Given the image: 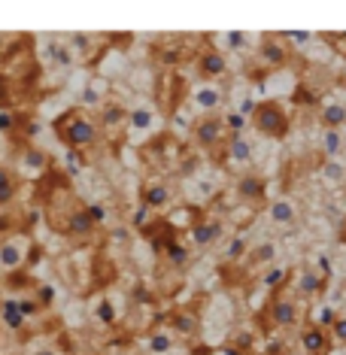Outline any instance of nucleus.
Returning <instances> with one entry per match:
<instances>
[{
	"label": "nucleus",
	"instance_id": "1",
	"mask_svg": "<svg viewBox=\"0 0 346 355\" xmlns=\"http://www.w3.org/2000/svg\"><path fill=\"white\" fill-rule=\"evenodd\" d=\"M297 319H301V301H297V295L292 292V286L283 282V286H277V292H273L270 301L261 306L259 322H261L264 334H270V331L295 328Z\"/></svg>",
	"mask_w": 346,
	"mask_h": 355
},
{
	"label": "nucleus",
	"instance_id": "2",
	"mask_svg": "<svg viewBox=\"0 0 346 355\" xmlns=\"http://www.w3.org/2000/svg\"><path fill=\"white\" fill-rule=\"evenodd\" d=\"M191 137H195L198 146L207 149V155L216 158V164H225L231 131H228V122H225L222 116H200L198 122L191 125Z\"/></svg>",
	"mask_w": 346,
	"mask_h": 355
},
{
	"label": "nucleus",
	"instance_id": "3",
	"mask_svg": "<svg viewBox=\"0 0 346 355\" xmlns=\"http://www.w3.org/2000/svg\"><path fill=\"white\" fill-rule=\"evenodd\" d=\"M288 125H292V119L279 101H261L252 107V128L270 140H283L288 134Z\"/></svg>",
	"mask_w": 346,
	"mask_h": 355
},
{
	"label": "nucleus",
	"instance_id": "4",
	"mask_svg": "<svg viewBox=\"0 0 346 355\" xmlns=\"http://www.w3.org/2000/svg\"><path fill=\"white\" fill-rule=\"evenodd\" d=\"M55 131L61 134V140L73 149H85V146H94L98 143V128L94 122H88L85 116H64Z\"/></svg>",
	"mask_w": 346,
	"mask_h": 355
},
{
	"label": "nucleus",
	"instance_id": "5",
	"mask_svg": "<svg viewBox=\"0 0 346 355\" xmlns=\"http://www.w3.org/2000/svg\"><path fill=\"white\" fill-rule=\"evenodd\" d=\"M331 331L322 325H304L301 328V349L307 355H328L331 352Z\"/></svg>",
	"mask_w": 346,
	"mask_h": 355
},
{
	"label": "nucleus",
	"instance_id": "6",
	"mask_svg": "<svg viewBox=\"0 0 346 355\" xmlns=\"http://www.w3.org/2000/svg\"><path fill=\"white\" fill-rule=\"evenodd\" d=\"M325 277H322L319 270H313V268H301L297 270V282L292 286V292L301 297V301H313V297H319L322 292H325Z\"/></svg>",
	"mask_w": 346,
	"mask_h": 355
},
{
	"label": "nucleus",
	"instance_id": "7",
	"mask_svg": "<svg viewBox=\"0 0 346 355\" xmlns=\"http://www.w3.org/2000/svg\"><path fill=\"white\" fill-rule=\"evenodd\" d=\"M234 191H237V198L243 200V204H261L268 185H264V180L255 171H243L240 173V180H237V185H234Z\"/></svg>",
	"mask_w": 346,
	"mask_h": 355
},
{
	"label": "nucleus",
	"instance_id": "8",
	"mask_svg": "<svg viewBox=\"0 0 346 355\" xmlns=\"http://www.w3.org/2000/svg\"><path fill=\"white\" fill-rule=\"evenodd\" d=\"M222 237H225V222L216 219V216H207L204 222H198L195 228H191V240H195V246H200V249L216 246Z\"/></svg>",
	"mask_w": 346,
	"mask_h": 355
},
{
	"label": "nucleus",
	"instance_id": "9",
	"mask_svg": "<svg viewBox=\"0 0 346 355\" xmlns=\"http://www.w3.org/2000/svg\"><path fill=\"white\" fill-rule=\"evenodd\" d=\"M246 261H249V268H252V270L268 268V264L277 261V243H273V240H261V243L249 246Z\"/></svg>",
	"mask_w": 346,
	"mask_h": 355
},
{
	"label": "nucleus",
	"instance_id": "10",
	"mask_svg": "<svg viewBox=\"0 0 346 355\" xmlns=\"http://www.w3.org/2000/svg\"><path fill=\"white\" fill-rule=\"evenodd\" d=\"M25 249H28V243L25 240H6L3 246H0V268L3 270H15L21 261H25Z\"/></svg>",
	"mask_w": 346,
	"mask_h": 355
},
{
	"label": "nucleus",
	"instance_id": "11",
	"mask_svg": "<svg viewBox=\"0 0 346 355\" xmlns=\"http://www.w3.org/2000/svg\"><path fill=\"white\" fill-rule=\"evenodd\" d=\"M167 204H171V185L167 182H146L143 185V207L164 209Z\"/></svg>",
	"mask_w": 346,
	"mask_h": 355
},
{
	"label": "nucleus",
	"instance_id": "12",
	"mask_svg": "<svg viewBox=\"0 0 346 355\" xmlns=\"http://www.w3.org/2000/svg\"><path fill=\"white\" fill-rule=\"evenodd\" d=\"M225 161H231V164H240V167L252 164V143H249L246 137H240V134H231V140H228V158H225Z\"/></svg>",
	"mask_w": 346,
	"mask_h": 355
},
{
	"label": "nucleus",
	"instance_id": "13",
	"mask_svg": "<svg viewBox=\"0 0 346 355\" xmlns=\"http://www.w3.org/2000/svg\"><path fill=\"white\" fill-rule=\"evenodd\" d=\"M171 325H173L176 334L195 337L198 331H200V316H198V310H176L173 316H171Z\"/></svg>",
	"mask_w": 346,
	"mask_h": 355
},
{
	"label": "nucleus",
	"instance_id": "14",
	"mask_svg": "<svg viewBox=\"0 0 346 355\" xmlns=\"http://www.w3.org/2000/svg\"><path fill=\"white\" fill-rule=\"evenodd\" d=\"M64 231H67L70 237H85V234H92V231H94V222H92V216L85 213V207H83V209H73V213H70L67 225H64Z\"/></svg>",
	"mask_w": 346,
	"mask_h": 355
},
{
	"label": "nucleus",
	"instance_id": "15",
	"mask_svg": "<svg viewBox=\"0 0 346 355\" xmlns=\"http://www.w3.org/2000/svg\"><path fill=\"white\" fill-rule=\"evenodd\" d=\"M295 219H297V209H295V204H292V200H273V204H270V222L273 225H283V228H286V225H295Z\"/></svg>",
	"mask_w": 346,
	"mask_h": 355
},
{
	"label": "nucleus",
	"instance_id": "16",
	"mask_svg": "<svg viewBox=\"0 0 346 355\" xmlns=\"http://www.w3.org/2000/svg\"><path fill=\"white\" fill-rule=\"evenodd\" d=\"M255 340H259V337H255V331H249V328H237L234 334L228 337V343H225V346H231V349H237L240 355H252V349H255Z\"/></svg>",
	"mask_w": 346,
	"mask_h": 355
},
{
	"label": "nucleus",
	"instance_id": "17",
	"mask_svg": "<svg viewBox=\"0 0 346 355\" xmlns=\"http://www.w3.org/2000/svg\"><path fill=\"white\" fill-rule=\"evenodd\" d=\"M128 122V112L125 107H119V103H107L101 112V125L103 128H110V131H116V128H122Z\"/></svg>",
	"mask_w": 346,
	"mask_h": 355
},
{
	"label": "nucleus",
	"instance_id": "18",
	"mask_svg": "<svg viewBox=\"0 0 346 355\" xmlns=\"http://www.w3.org/2000/svg\"><path fill=\"white\" fill-rule=\"evenodd\" d=\"M198 70H200V76H204V79H216V76H222V70H225V61H222V55H216V52H207L204 58H200Z\"/></svg>",
	"mask_w": 346,
	"mask_h": 355
},
{
	"label": "nucleus",
	"instance_id": "19",
	"mask_svg": "<svg viewBox=\"0 0 346 355\" xmlns=\"http://www.w3.org/2000/svg\"><path fill=\"white\" fill-rule=\"evenodd\" d=\"M340 125H346V110L340 103H331V107L322 110V128H328V131H337Z\"/></svg>",
	"mask_w": 346,
	"mask_h": 355
},
{
	"label": "nucleus",
	"instance_id": "20",
	"mask_svg": "<svg viewBox=\"0 0 346 355\" xmlns=\"http://www.w3.org/2000/svg\"><path fill=\"white\" fill-rule=\"evenodd\" d=\"M261 58L270 64V67H279V64L286 61V49L283 43H277V40H264L261 43Z\"/></svg>",
	"mask_w": 346,
	"mask_h": 355
},
{
	"label": "nucleus",
	"instance_id": "21",
	"mask_svg": "<svg viewBox=\"0 0 346 355\" xmlns=\"http://www.w3.org/2000/svg\"><path fill=\"white\" fill-rule=\"evenodd\" d=\"M15 191H19V182H15V176L6 171V167H0V207L10 204V200L15 198Z\"/></svg>",
	"mask_w": 346,
	"mask_h": 355
},
{
	"label": "nucleus",
	"instance_id": "22",
	"mask_svg": "<svg viewBox=\"0 0 346 355\" xmlns=\"http://www.w3.org/2000/svg\"><path fill=\"white\" fill-rule=\"evenodd\" d=\"M164 258L173 264V268H186V264H189V249L180 243V237H176L173 243L164 246Z\"/></svg>",
	"mask_w": 346,
	"mask_h": 355
},
{
	"label": "nucleus",
	"instance_id": "23",
	"mask_svg": "<svg viewBox=\"0 0 346 355\" xmlns=\"http://www.w3.org/2000/svg\"><path fill=\"white\" fill-rule=\"evenodd\" d=\"M3 322L10 325L12 331H21L25 328V316H21V310H19V304L15 301H6L3 304Z\"/></svg>",
	"mask_w": 346,
	"mask_h": 355
},
{
	"label": "nucleus",
	"instance_id": "24",
	"mask_svg": "<svg viewBox=\"0 0 346 355\" xmlns=\"http://www.w3.org/2000/svg\"><path fill=\"white\" fill-rule=\"evenodd\" d=\"M94 316H98V322H103V325H112L116 322V306H112L110 297H103V301H98V306H94Z\"/></svg>",
	"mask_w": 346,
	"mask_h": 355
},
{
	"label": "nucleus",
	"instance_id": "25",
	"mask_svg": "<svg viewBox=\"0 0 346 355\" xmlns=\"http://www.w3.org/2000/svg\"><path fill=\"white\" fill-rule=\"evenodd\" d=\"M195 103H198L200 110H207V112H210V110L219 107V94H216L213 88H200V92L195 94Z\"/></svg>",
	"mask_w": 346,
	"mask_h": 355
},
{
	"label": "nucleus",
	"instance_id": "26",
	"mask_svg": "<svg viewBox=\"0 0 346 355\" xmlns=\"http://www.w3.org/2000/svg\"><path fill=\"white\" fill-rule=\"evenodd\" d=\"M171 346H173V340H171V334H167V331H155V334H152V340H149V349L155 355L167 352Z\"/></svg>",
	"mask_w": 346,
	"mask_h": 355
},
{
	"label": "nucleus",
	"instance_id": "27",
	"mask_svg": "<svg viewBox=\"0 0 346 355\" xmlns=\"http://www.w3.org/2000/svg\"><path fill=\"white\" fill-rule=\"evenodd\" d=\"M246 252H249V240L246 237H237L234 243L228 246V255H225V258L234 264V261H240V258H246Z\"/></svg>",
	"mask_w": 346,
	"mask_h": 355
},
{
	"label": "nucleus",
	"instance_id": "28",
	"mask_svg": "<svg viewBox=\"0 0 346 355\" xmlns=\"http://www.w3.org/2000/svg\"><path fill=\"white\" fill-rule=\"evenodd\" d=\"M261 282H264V286H270V288L283 286V282H286V270H279V268H273V264H268V270L261 273Z\"/></svg>",
	"mask_w": 346,
	"mask_h": 355
},
{
	"label": "nucleus",
	"instance_id": "29",
	"mask_svg": "<svg viewBox=\"0 0 346 355\" xmlns=\"http://www.w3.org/2000/svg\"><path fill=\"white\" fill-rule=\"evenodd\" d=\"M331 340H334V346H346V316H337L334 322H331Z\"/></svg>",
	"mask_w": 346,
	"mask_h": 355
},
{
	"label": "nucleus",
	"instance_id": "30",
	"mask_svg": "<svg viewBox=\"0 0 346 355\" xmlns=\"http://www.w3.org/2000/svg\"><path fill=\"white\" fill-rule=\"evenodd\" d=\"M322 149H325V158H334L340 152V134L337 131H328L325 140H322Z\"/></svg>",
	"mask_w": 346,
	"mask_h": 355
},
{
	"label": "nucleus",
	"instance_id": "31",
	"mask_svg": "<svg viewBox=\"0 0 346 355\" xmlns=\"http://www.w3.org/2000/svg\"><path fill=\"white\" fill-rule=\"evenodd\" d=\"M322 173H325V180H331V182H340V180H343V167L337 164L334 158H331V161H325V164H322Z\"/></svg>",
	"mask_w": 346,
	"mask_h": 355
},
{
	"label": "nucleus",
	"instance_id": "32",
	"mask_svg": "<svg viewBox=\"0 0 346 355\" xmlns=\"http://www.w3.org/2000/svg\"><path fill=\"white\" fill-rule=\"evenodd\" d=\"M15 304H19V310H21V316H37V313H40V301H28V297H21V301H15Z\"/></svg>",
	"mask_w": 346,
	"mask_h": 355
},
{
	"label": "nucleus",
	"instance_id": "33",
	"mask_svg": "<svg viewBox=\"0 0 346 355\" xmlns=\"http://www.w3.org/2000/svg\"><path fill=\"white\" fill-rule=\"evenodd\" d=\"M149 122H152L149 110H134V112H131V125H134V128H149Z\"/></svg>",
	"mask_w": 346,
	"mask_h": 355
},
{
	"label": "nucleus",
	"instance_id": "34",
	"mask_svg": "<svg viewBox=\"0 0 346 355\" xmlns=\"http://www.w3.org/2000/svg\"><path fill=\"white\" fill-rule=\"evenodd\" d=\"M25 158H28V167H34V171H43V167H46V155H43V152H25Z\"/></svg>",
	"mask_w": 346,
	"mask_h": 355
},
{
	"label": "nucleus",
	"instance_id": "35",
	"mask_svg": "<svg viewBox=\"0 0 346 355\" xmlns=\"http://www.w3.org/2000/svg\"><path fill=\"white\" fill-rule=\"evenodd\" d=\"M334 319H337V313L331 310V306H322V310H319V325L322 328H331Z\"/></svg>",
	"mask_w": 346,
	"mask_h": 355
},
{
	"label": "nucleus",
	"instance_id": "36",
	"mask_svg": "<svg viewBox=\"0 0 346 355\" xmlns=\"http://www.w3.org/2000/svg\"><path fill=\"white\" fill-rule=\"evenodd\" d=\"M85 213L92 216V222H94V225H101V222H103V216H107V213H103V207H101V204H92V207H85Z\"/></svg>",
	"mask_w": 346,
	"mask_h": 355
},
{
	"label": "nucleus",
	"instance_id": "37",
	"mask_svg": "<svg viewBox=\"0 0 346 355\" xmlns=\"http://www.w3.org/2000/svg\"><path fill=\"white\" fill-rule=\"evenodd\" d=\"M37 295H40V306H46V304H49V301H52V288H46V286H43V288H40V292H37Z\"/></svg>",
	"mask_w": 346,
	"mask_h": 355
},
{
	"label": "nucleus",
	"instance_id": "38",
	"mask_svg": "<svg viewBox=\"0 0 346 355\" xmlns=\"http://www.w3.org/2000/svg\"><path fill=\"white\" fill-rule=\"evenodd\" d=\"M31 355H58V352H55V349H52V346H40V349H34V352H31Z\"/></svg>",
	"mask_w": 346,
	"mask_h": 355
},
{
	"label": "nucleus",
	"instance_id": "39",
	"mask_svg": "<svg viewBox=\"0 0 346 355\" xmlns=\"http://www.w3.org/2000/svg\"><path fill=\"white\" fill-rule=\"evenodd\" d=\"M10 222H12L10 216H6V213H0V234H3L6 228H10Z\"/></svg>",
	"mask_w": 346,
	"mask_h": 355
},
{
	"label": "nucleus",
	"instance_id": "40",
	"mask_svg": "<svg viewBox=\"0 0 346 355\" xmlns=\"http://www.w3.org/2000/svg\"><path fill=\"white\" fill-rule=\"evenodd\" d=\"M3 101H6V83L0 79V103H3Z\"/></svg>",
	"mask_w": 346,
	"mask_h": 355
},
{
	"label": "nucleus",
	"instance_id": "41",
	"mask_svg": "<svg viewBox=\"0 0 346 355\" xmlns=\"http://www.w3.org/2000/svg\"><path fill=\"white\" fill-rule=\"evenodd\" d=\"M340 243H346V222L340 225Z\"/></svg>",
	"mask_w": 346,
	"mask_h": 355
},
{
	"label": "nucleus",
	"instance_id": "42",
	"mask_svg": "<svg viewBox=\"0 0 346 355\" xmlns=\"http://www.w3.org/2000/svg\"><path fill=\"white\" fill-rule=\"evenodd\" d=\"M10 125V116H0V128H6Z\"/></svg>",
	"mask_w": 346,
	"mask_h": 355
},
{
	"label": "nucleus",
	"instance_id": "43",
	"mask_svg": "<svg viewBox=\"0 0 346 355\" xmlns=\"http://www.w3.org/2000/svg\"><path fill=\"white\" fill-rule=\"evenodd\" d=\"M85 355H88V352H85Z\"/></svg>",
	"mask_w": 346,
	"mask_h": 355
}]
</instances>
